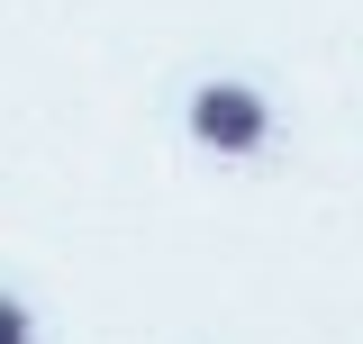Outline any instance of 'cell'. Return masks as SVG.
Wrapping results in <instances>:
<instances>
[{"label":"cell","mask_w":363,"mask_h":344,"mask_svg":"<svg viewBox=\"0 0 363 344\" xmlns=\"http://www.w3.org/2000/svg\"><path fill=\"white\" fill-rule=\"evenodd\" d=\"M28 336H37V326H28V308L0 290V344H28Z\"/></svg>","instance_id":"obj_2"},{"label":"cell","mask_w":363,"mask_h":344,"mask_svg":"<svg viewBox=\"0 0 363 344\" xmlns=\"http://www.w3.org/2000/svg\"><path fill=\"white\" fill-rule=\"evenodd\" d=\"M191 136L209 154H264L272 145V100L245 82H200L191 91Z\"/></svg>","instance_id":"obj_1"}]
</instances>
